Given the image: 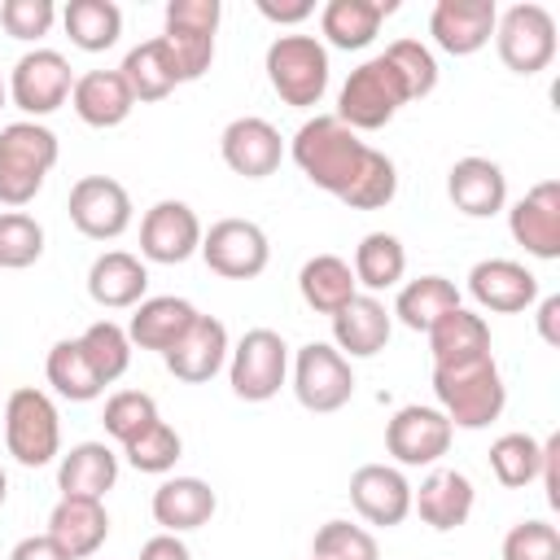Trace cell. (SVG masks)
<instances>
[{
  "instance_id": "6da1fadb",
  "label": "cell",
  "mask_w": 560,
  "mask_h": 560,
  "mask_svg": "<svg viewBox=\"0 0 560 560\" xmlns=\"http://www.w3.org/2000/svg\"><path fill=\"white\" fill-rule=\"evenodd\" d=\"M289 153H293L298 171L315 188L332 192L350 210H381L398 192V166H394V158L381 153V149H372V144H363L359 131H350L337 114L306 118L293 131Z\"/></svg>"
},
{
  "instance_id": "7a4b0ae2",
  "label": "cell",
  "mask_w": 560,
  "mask_h": 560,
  "mask_svg": "<svg viewBox=\"0 0 560 560\" xmlns=\"http://www.w3.org/2000/svg\"><path fill=\"white\" fill-rule=\"evenodd\" d=\"M433 398H438V411L451 420V429H486L490 420L503 416L508 385L494 354H477L464 363H438Z\"/></svg>"
},
{
  "instance_id": "3957f363",
  "label": "cell",
  "mask_w": 560,
  "mask_h": 560,
  "mask_svg": "<svg viewBox=\"0 0 560 560\" xmlns=\"http://www.w3.org/2000/svg\"><path fill=\"white\" fill-rule=\"evenodd\" d=\"M57 158H61V144L44 122L22 118L0 127V206L22 210L26 201H35Z\"/></svg>"
},
{
  "instance_id": "277c9868",
  "label": "cell",
  "mask_w": 560,
  "mask_h": 560,
  "mask_svg": "<svg viewBox=\"0 0 560 560\" xmlns=\"http://www.w3.org/2000/svg\"><path fill=\"white\" fill-rule=\"evenodd\" d=\"M411 101L402 74L394 70V61L385 52L368 57L363 66L350 70V79L337 92V118L350 131H381L402 105Z\"/></svg>"
},
{
  "instance_id": "5b68a950",
  "label": "cell",
  "mask_w": 560,
  "mask_h": 560,
  "mask_svg": "<svg viewBox=\"0 0 560 560\" xmlns=\"http://www.w3.org/2000/svg\"><path fill=\"white\" fill-rule=\"evenodd\" d=\"M262 66L271 92L293 109H315L328 92V48L319 35H276Z\"/></svg>"
},
{
  "instance_id": "8992f818",
  "label": "cell",
  "mask_w": 560,
  "mask_h": 560,
  "mask_svg": "<svg viewBox=\"0 0 560 560\" xmlns=\"http://www.w3.org/2000/svg\"><path fill=\"white\" fill-rule=\"evenodd\" d=\"M4 446L22 468H44L61 455V416L44 389L22 385L4 398Z\"/></svg>"
},
{
  "instance_id": "52a82bcc",
  "label": "cell",
  "mask_w": 560,
  "mask_h": 560,
  "mask_svg": "<svg viewBox=\"0 0 560 560\" xmlns=\"http://www.w3.org/2000/svg\"><path fill=\"white\" fill-rule=\"evenodd\" d=\"M228 381L241 402H267L289 381V346L276 328H249L228 350Z\"/></svg>"
},
{
  "instance_id": "ba28073f",
  "label": "cell",
  "mask_w": 560,
  "mask_h": 560,
  "mask_svg": "<svg viewBox=\"0 0 560 560\" xmlns=\"http://www.w3.org/2000/svg\"><path fill=\"white\" fill-rule=\"evenodd\" d=\"M494 48H499V61L512 74H538L556 61V18L542 4L521 0V4L499 13Z\"/></svg>"
},
{
  "instance_id": "9c48e42d",
  "label": "cell",
  "mask_w": 560,
  "mask_h": 560,
  "mask_svg": "<svg viewBox=\"0 0 560 560\" xmlns=\"http://www.w3.org/2000/svg\"><path fill=\"white\" fill-rule=\"evenodd\" d=\"M223 4L219 0H171L166 4V31L162 44L175 57L179 83H192L214 61V35H219Z\"/></svg>"
},
{
  "instance_id": "30bf717a",
  "label": "cell",
  "mask_w": 560,
  "mask_h": 560,
  "mask_svg": "<svg viewBox=\"0 0 560 560\" xmlns=\"http://www.w3.org/2000/svg\"><path fill=\"white\" fill-rule=\"evenodd\" d=\"M293 394L306 411L315 416H328V411H341L350 398H354V368L350 359L328 346V341H306L298 354H293Z\"/></svg>"
},
{
  "instance_id": "8fae6325",
  "label": "cell",
  "mask_w": 560,
  "mask_h": 560,
  "mask_svg": "<svg viewBox=\"0 0 560 560\" xmlns=\"http://www.w3.org/2000/svg\"><path fill=\"white\" fill-rule=\"evenodd\" d=\"M74 92V74H70V61L57 52V48H31L18 57L13 74H9V101L31 118H48L57 114Z\"/></svg>"
},
{
  "instance_id": "7c38bea8",
  "label": "cell",
  "mask_w": 560,
  "mask_h": 560,
  "mask_svg": "<svg viewBox=\"0 0 560 560\" xmlns=\"http://www.w3.org/2000/svg\"><path fill=\"white\" fill-rule=\"evenodd\" d=\"M197 254L223 280H254L271 262V241L254 219H219L210 223V232H201Z\"/></svg>"
},
{
  "instance_id": "4fadbf2b",
  "label": "cell",
  "mask_w": 560,
  "mask_h": 560,
  "mask_svg": "<svg viewBox=\"0 0 560 560\" xmlns=\"http://www.w3.org/2000/svg\"><path fill=\"white\" fill-rule=\"evenodd\" d=\"M70 223L88 241H118L131 228V192L114 175H83L70 184Z\"/></svg>"
},
{
  "instance_id": "5bb4252c",
  "label": "cell",
  "mask_w": 560,
  "mask_h": 560,
  "mask_svg": "<svg viewBox=\"0 0 560 560\" xmlns=\"http://www.w3.org/2000/svg\"><path fill=\"white\" fill-rule=\"evenodd\" d=\"M201 219L188 201H175V197H162L144 210L140 219V258L144 262H162V267H175V262H188L197 249H201Z\"/></svg>"
},
{
  "instance_id": "9a60e30c",
  "label": "cell",
  "mask_w": 560,
  "mask_h": 560,
  "mask_svg": "<svg viewBox=\"0 0 560 560\" xmlns=\"http://www.w3.org/2000/svg\"><path fill=\"white\" fill-rule=\"evenodd\" d=\"M451 420L438 411V407H420V402H407L389 416L385 424V451L402 464V468H429L438 464L446 451H451Z\"/></svg>"
},
{
  "instance_id": "2e32d148",
  "label": "cell",
  "mask_w": 560,
  "mask_h": 560,
  "mask_svg": "<svg viewBox=\"0 0 560 560\" xmlns=\"http://www.w3.org/2000/svg\"><path fill=\"white\" fill-rule=\"evenodd\" d=\"M508 232L516 245H525V254L556 262L560 258V184L538 179L525 197H516L508 210Z\"/></svg>"
},
{
  "instance_id": "e0dca14e",
  "label": "cell",
  "mask_w": 560,
  "mask_h": 560,
  "mask_svg": "<svg viewBox=\"0 0 560 560\" xmlns=\"http://www.w3.org/2000/svg\"><path fill=\"white\" fill-rule=\"evenodd\" d=\"M350 503L368 525L394 529L411 516V481L394 464H359L350 472Z\"/></svg>"
},
{
  "instance_id": "ac0fdd59",
  "label": "cell",
  "mask_w": 560,
  "mask_h": 560,
  "mask_svg": "<svg viewBox=\"0 0 560 560\" xmlns=\"http://www.w3.org/2000/svg\"><path fill=\"white\" fill-rule=\"evenodd\" d=\"M499 4L494 0H438L429 13V35L451 57H472L494 39Z\"/></svg>"
},
{
  "instance_id": "d6986e66",
  "label": "cell",
  "mask_w": 560,
  "mask_h": 560,
  "mask_svg": "<svg viewBox=\"0 0 560 560\" xmlns=\"http://www.w3.org/2000/svg\"><path fill=\"white\" fill-rule=\"evenodd\" d=\"M219 153L228 162V171L245 175V179H267L280 171V158H284V140L280 131L258 118V114H241L223 127L219 136Z\"/></svg>"
},
{
  "instance_id": "ffe728a7",
  "label": "cell",
  "mask_w": 560,
  "mask_h": 560,
  "mask_svg": "<svg viewBox=\"0 0 560 560\" xmlns=\"http://www.w3.org/2000/svg\"><path fill=\"white\" fill-rule=\"evenodd\" d=\"M468 293L481 311L516 315L538 302V276L516 258H481L468 271Z\"/></svg>"
},
{
  "instance_id": "44dd1931",
  "label": "cell",
  "mask_w": 560,
  "mask_h": 560,
  "mask_svg": "<svg viewBox=\"0 0 560 560\" xmlns=\"http://www.w3.org/2000/svg\"><path fill=\"white\" fill-rule=\"evenodd\" d=\"M228 350H232V341H228L223 319L197 315L192 328L162 354V363H166V372H171L175 381H184V385H206V381L228 363Z\"/></svg>"
},
{
  "instance_id": "7402d4cb",
  "label": "cell",
  "mask_w": 560,
  "mask_h": 560,
  "mask_svg": "<svg viewBox=\"0 0 560 560\" xmlns=\"http://www.w3.org/2000/svg\"><path fill=\"white\" fill-rule=\"evenodd\" d=\"M332 319V346L346 354V359H372L389 346V332H394V315L381 298L372 293H354Z\"/></svg>"
},
{
  "instance_id": "603a6c76",
  "label": "cell",
  "mask_w": 560,
  "mask_h": 560,
  "mask_svg": "<svg viewBox=\"0 0 560 560\" xmlns=\"http://www.w3.org/2000/svg\"><path fill=\"white\" fill-rule=\"evenodd\" d=\"M446 197L459 214L468 219H490L508 206V175L499 162L490 158H459L451 171H446Z\"/></svg>"
},
{
  "instance_id": "cb8c5ba5",
  "label": "cell",
  "mask_w": 560,
  "mask_h": 560,
  "mask_svg": "<svg viewBox=\"0 0 560 560\" xmlns=\"http://www.w3.org/2000/svg\"><path fill=\"white\" fill-rule=\"evenodd\" d=\"M149 293V267L144 258L127 254V249H105L92 258L88 267V298L101 311H131L140 306Z\"/></svg>"
},
{
  "instance_id": "d4e9b609",
  "label": "cell",
  "mask_w": 560,
  "mask_h": 560,
  "mask_svg": "<svg viewBox=\"0 0 560 560\" xmlns=\"http://www.w3.org/2000/svg\"><path fill=\"white\" fill-rule=\"evenodd\" d=\"M472 503H477V490L459 468H433L420 481V490H411V512L438 534L459 529L472 516Z\"/></svg>"
},
{
  "instance_id": "484cf974",
  "label": "cell",
  "mask_w": 560,
  "mask_h": 560,
  "mask_svg": "<svg viewBox=\"0 0 560 560\" xmlns=\"http://www.w3.org/2000/svg\"><path fill=\"white\" fill-rule=\"evenodd\" d=\"M149 508H153V521L162 525V534H192V529L210 525V516L219 512V494L201 477H166L153 490Z\"/></svg>"
},
{
  "instance_id": "4316f807",
  "label": "cell",
  "mask_w": 560,
  "mask_h": 560,
  "mask_svg": "<svg viewBox=\"0 0 560 560\" xmlns=\"http://www.w3.org/2000/svg\"><path fill=\"white\" fill-rule=\"evenodd\" d=\"M48 538L70 556V560H88L105 547L109 538V512L101 499H57V508L48 512Z\"/></svg>"
},
{
  "instance_id": "83f0119b",
  "label": "cell",
  "mask_w": 560,
  "mask_h": 560,
  "mask_svg": "<svg viewBox=\"0 0 560 560\" xmlns=\"http://www.w3.org/2000/svg\"><path fill=\"white\" fill-rule=\"evenodd\" d=\"M201 311L188 302V298H175V293H162V298H144L140 306H131V324H127V337L131 346L140 350H158L166 354L197 319Z\"/></svg>"
},
{
  "instance_id": "f1b7e54d",
  "label": "cell",
  "mask_w": 560,
  "mask_h": 560,
  "mask_svg": "<svg viewBox=\"0 0 560 560\" xmlns=\"http://www.w3.org/2000/svg\"><path fill=\"white\" fill-rule=\"evenodd\" d=\"M118 481V455L105 442H79L57 459V490L61 499H101Z\"/></svg>"
},
{
  "instance_id": "f546056e",
  "label": "cell",
  "mask_w": 560,
  "mask_h": 560,
  "mask_svg": "<svg viewBox=\"0 0 560 560\" xmlns=\"http://www.w3.org/2000/svg\"><path fill=\"white\" fill-rule=\"evenodd\" d=\"M70 105L88 127L105 131V127H118V122L131 118L136 96H131V88H127V79L118 70H88V74L74 79Z\"/></svg>"
},
{
  "instance_id": "4dcf8cb0",
  "label": "cell",
  "mask_w": 560,
  "mask_h": 560,
  "mask_svg": "<svg viewBox=\"0 0 560 560\" xmlns=\"http://www.w3.org/2000/svg\"><path fill=\"white\" fill-rule=\"evenodd\" d=\"M398 4L394 0H328L319 9V31L332 48L341 52H359L376 39L381 22L394 13Z\"/></svg>"
},
{
  "instance_id": "1f68e13d",
  "label": "cell",
  "mask_w": 560,
  "mask_h": 560,
  "mask_svg": "<svg viewBox=\"0 0 560 560\" xmlns=\"http://www.w3.org/2000/svg\"><path fill=\"white\" fill-rule=\"evenodd\" d=\"M118 74L127 79V88H131L136 101H166V96L179 88V70H175V57H171V48L162 44V35H153V39L127 48Z\"/></svg>"
},
{
  "instance_id": "d6a6232c",
  "label": "cell",
  "mask_w": 560,
  "mask_h": 560,
  "mask_svg": "<svg viewBox=\"0 0 560 560\" xmlns=\"http://www.w3.org/2000/svg\"><path fill=\"white\" fill-rule=\"evenodd\" d=\"M298 293H302V302L311 311L337 315L359 293V284H354V271H350V262L341 254H315L298 271Z\"/></svg>"
},
{
  "instance_id": "836d02e7",
  "label": "cell",
  "mask_w": 560,
  "mask_h": 560,
  "mask_svg": "<svg viewBox=\"0 0 560 560\" xmlns=\"http://www.w3.org/2000/svg\"><path fill=\"white\" fill-rule=\"evenodd\" d=\"M350 271H354V284L376 298V293L402 284V276H407V249H402V241L394 232H368L354 245Z\"/></svg>"
},
{
  "instance_id": "e575fe53",
  "label": "cell",
  "mask_w": 560,
  "mask_h": 560,
  "mask_svg": "<svg viewBox=\"0 0 560 560\" xmlns=\"http://www.w3.org/2000/svg\"><path fill=\"white\" fill-rule=\"evenodd\" d=\"M455 306H459L455 280H446V276H416V280H407V284L398 289L389 315H398V324L411 328V332H429V328H433L446 311H455Z\"/></svg>"
},
{
  "instance_id": "d590c367",
  "label": "cell",
  "mask_w": 560,
  "mask_h": 560,
  "mask_svg": "<svg viewBox=\"0 0 560 560\" xmlns=\"http://www.w3.org/2000/svg\"><path fill=\"white\" fill-rule=\"evenodd\" d=\"M429 354H433V368L438 363H464V359H477V354H490V324L477 315V311H446L429 332Z\"/></svg>"
},
{
  "instance_id": "8d00e7d4",
  "label": "cell",
  "mask_w": 560,
  "mask_h": 560,
  "mask_svg": "<svg viewBox=\"0 0 560 560\" xmlns=\"http://www.w3.org/2000/svg\"><path fill=\"white\" fill-rule=\"evenodd\" d=\"M61 26L74 48L83 52H105L122 35V9L114 0H70L61 9Z\"/></svg>"
},
{
  "instance_id": "74e56055",
  "label": "cell",
  "mask_w": 560,
  "mask_h": 560,
  "mask_svg": "<svg viewBox=\"0 0 560 560\" xmlns=\"http://www.w3.org/2000/svg\"><path fill=\"white\" fill-rule=\"evenodd\" d=\"M44 376H48V385H52L61 398H70V402H92V398L105 394V381H101L96 368L88 363L79 337H61V341L48 350Z\"/></svg>"
},
{
  "instance_id": "f35d334b",
  "label": "cell",
  "mask_w": 560,
  "mask_h": 560,
  "mask_svg": "<svg viewBox=\"0 0 560 560\" xmlns=\"http://www.w3.org/2000/svg\"><path fill=\"white\" fill-rule=\"evenodd\" d=\"M542 468V442L529 433H503L490 442V472L499 486L508 490H525L529 481H538Z\"/></svg>"
},
{
  "instance_id": "ab89813d",
  "label": "cell",
  "mask_w": 560,
  "mask_h": 560,
  "mask_svg": "<svg viewBox=\"0 0 560 560\" xmlns=\"http://www.w3.org/2000/svg\"><path fill=\"white\" fill-rule=\"evenodd\" d=\"M79 346H83V354H88V363L96 368V376L105 381V385H114L127 368H131V337H127V328L122 324H114V319H96V324H88L83 332H79Z\"/></svg>"
},
{
  "instance_id": "60d3db41",
  "label": "cell",
  "mask_w": 560,
  "mask_h": 560,
  "mask_svg": "<svg viewBox=\"0 0 560 560\" xmlns=\"http://www.w3.org/2000/svg\"><path fill=\"white\" fill-rule=\"evenodd\" d=\"M162 416H158V402H153V394H144V389H118V394H109L105 398V411H101V424H105V433L118 442V446H127V442H136L149 424H158Z\"/></svg>"
},
{
  "instance_id": "b9f144b4",
  "label": "cell",
  "mask_w": 560,
  "mask_h": 560,
  "mask_svg": "<svg viewBox=\"0 0 560 560\" xmlns=\"http://www.w3.org/2000/svg\"><path fill=\"white\" fill-rule=\"evenodd\" d=\"M44 254V228L26 210L0 214V271H26Z\"/></svg>"
},
{
  "instance_id": "7bdbcfd3",
  "label": "cell",
  "mask_w": 560,
  "mask_h": 560,
  "mask_svg": "<svg viewBox=\"0 0 560 560\" xmlns=\"http://www.w3.org/2000/svg\"><path fill=\"white\" fill-rule=\"evenodd\" d=\"M311 560H381V547L363 525L324 521L311 538Z\"/></svg>"
},
{
  "instance_id": "ee69618b",
  "label": "cell",
  "mask_w": 560,
  "mask_h": 560,
  "mask_svg": "<svg viewBox=\"0 0 560 560\" xmlns=\"http://www.w3.org/2000/svg\"><path fill=\"white\" fill-rule=\"evenodd\" d=\"M122 455H127V464H131L136 472H153V477H162V472H171L175 459L184 455V438H179L166 420H158V424H149L136 442H127Z\"/></svg>"
},
{
  "instance_id": "f6af8a7d",
  "label": "cell",
  "mask_w": 560,
  "mask_h": 560,
  "mask_svg": "<svg viewBox=\"0 0 560 560\" xmlns=\"http://www.w3.org/2000/svg\"><path fill=\"white\" fill-rule=\"evenodd\" d=\"M385 57H389L394 70L402 74L411 101H420V96H429V92L438 88V61H433V52H429L420 39H394V44L385 48Z\"/></svg>"
},
{
  "instance_id": "bcb514c9",
  "label": "cell",
  "mask_w": 560,
  "mask_h": 560,
  "mask_svg": "<svg viewBox=\"0 0 560 560\" xmlns=\"http://www.w3.org/2000/svg\"><path fill=\"white\" fill-rule=\"evenodd\" d=\"M57 22V4L52 0H0V26L9 39L35 44L52 31Z\"/></svg>"
},
{
  "instance_id": "7dc6e473",
  "label": "cell",
  "mask_w": 560,
  "mask_h": 560,
  "mask_svg": "<svg viewBox=\"0 0 560 560\" xmlns=\"http://www.w3.org/2000/svg\"><path fill=\"white\" fill-rule=\"evenodd\" d=\"M503 560H560V529L551 521H516L503 538Z\"/></svg>"
},
{
  "instance_id": "c3c4849f",
  "label": "cell",
  "mask_w": 560,
  "mask_h": 560,
  "mask_svg": "<svg viewBox=\"0 0 560 560\" xmlns=\"http://www.w3.org/2000/svg\"><path fill=\"white\" fill-rule=\"evenodd\" d=\"M258 13L276 26H298L315 13V0H258Z\"/></svg>"
},
{
  "instance_id": "681fc988",
  "label": "cell",
  "mask_w": 560,
  "mask_h": 560,
  "mask_svg": "<svg viewBox=\"0 0 560 560\" xmlns=\"http://www.w3.org/2000/svg\"><path fill=\"white\" fill-rule=\"evenodd\" d=\"M136 560H192V551H188V542H184L179 534H153V538L140 547Z\"/></svg>"
},
{
  "instance_id": "f907efd6",
  "label": "cell",
  "mask_w": 560,
  "mask_h": 560,
  "mask_svg": "<svg viewBox=\"0 0 560 560\" xmlns=\"http://www.w3.org/2000/svg\"><path fill=\"white\" fill-rule=\"evenodd\" d=\"M9 560H70L48 534H31V538H22V542H13V551H9Z\"/></svg>"
},
{
  "instance_id": "816d5d0a",
  "label": "cell",
  "mask_w": 560,
  "mask_h": 560,
  "mask_svg": "<svg viewBox=\"0 0 560 560\" xmlns=\"http://www.w3.org/2000/svg\"><path fill=\"white\" fill-rule=\"evenodd\" d=\"M538 337L547 341V346H560V293H547L542 302H538Z\"/></svg>"
},
{
  "instance_id": "f5cc1de1",
  "label": "cell",
  "mask_w": 560,
  "mask_h": 560,
  "mask_svg": "<svg viewBox=\"0 0 560 560\" xmlns=\"http://www.w3.org/2000/svg\"><path fill=\"white\" fill-rule=\"evenodd\" d=\"M556 455H560V438L551 433V438L542 442V468H538V477H542V486H547V503H551V508H560V481H556Z\"/></svg>"
},
{
  "instance_id": "db71d44e",
  "label": "cell",
  "mask_w": 560,
  "mask_h": 560,
  "mask_svg": "<svg viewBox=\"0 0 560 560\" xmlns=\"http://www.w3.org/2000/svg\"><path fill=\"white\" fill-rule=\"evenodd\" d=\"M4 499H9V477H4V468H0V508H4Z\"/></svg>"
},
{
  "instance_id": "11a10c76",
  "label": "cell",
  "mask_w": 560,
  "mask_h": 560,
  "mask_svg": "<svg viewBox=\"0 0 560 560\" xmlns=\"http://www.w3.org/2000/svg\"><path fill=\"white\" fill-rule=\"evenodd\" d=\"M4 101H9V83L0 79V109H4Z\"/></svg>"
}]
</instances>
